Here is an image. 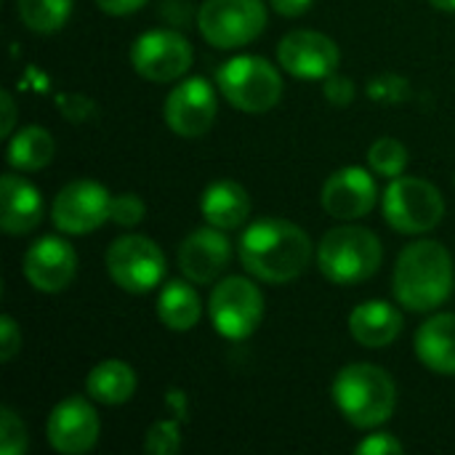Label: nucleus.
Wrapping results in <instances>:
<instances>
[{"label":"nucleus","mask_w":455,"mask_h":455,"mask_svg":"<svg viewBox=\"0 0 455 455\" xmlns=\"http://www.w3.org/2000/svg\"><path fill=\"white\" fill-rule=\"evenodd\" d=\"M312 3H315V0H269V5H272L280 16H288V19L307 13V11L312 8Z\"/></svg>","instance_id":"obj_36"},{"label":"nucleus","mask_w":455,"mask_h":455,"mask_svg":"<svg viewBox=\"0 0 455 455\" xmlns=\"http://www.w3.org/2000/svg\"><path fill=\"white\" fill-rule=\"evenodd\" d=\"M147 216V205L136 192H120L112 195V211H109V221L117 227H136L141 224Z\"/></svg>","instance_id":"obj_30"},{"label":"nucleus","mask_w":455,"mask_h":455,"mask_svg":"<svg viewBox=\"0 0 455 455\" xmlns=\"http://www.w3.org/2000/svg\"><path fill=\"white\" fill-rule=\"evenodd\" d=\"M157 317L173 333L192 331L203 317L200 293L192 288V280H168L157 296Z\"/></svg>","instance_id":"obj_22"},{"label":"nucleus","mask_w":455,"mask_h":455,"mask_svg":"<svg viewBox=\"0 0 455 455\" xmlns=\"http://www.w3.org/2000/svg\"><path fill=\"white\" fill-rule=\"evenodd\" d=\"M0 101H3V125H0V133L3 136H11L13 133V123H16V104H13L11 91H3L0 93Z\"/></svg>","instance_id":"obj_37"},{"label":"nucleus","mask_w":455,"mask_h":455,"mask_svg":"<svg viewBox=\"0 0 455 455\" xmlns=\"http://www.w3.org/2000/svg\"><path fill=\"white\" fill-rule=\"evenodd\" d=\"M429 5L443 13H455V0H429Z\"/></svg>","instance_id":"obj_38"},{"label":"nucleus","mask_w":455,"mask_h":455,"mask_svg":"<svg viewBox=\"0 0 455 455\" xmlns=\"http://www.w3.org/2000/svg\"><path fill=\"white\" fill-rule=\"evenodd\" d=\"M21 349V331L16 325V320L11 315L0 317V360L11 363Z\"/></svg>","instance_id":"obj_33"},{"label":"nucleus","mask_w":455,"mask_h":455,"mask_svg":"<svg viewBox=\"0 0 455 455\" xmlns=\"http://www.w3.org/2000/svg\"><path fill=\"white\" fill-rule=\"evenodd\" d=\"M21 272L35 291L61 293L72 285L77 275V253L64 237L43 235L27 248Z\"/></svg>","instance_id":"obj_14"},{"label":"nucleus","mask_w":455,"mask_h":455,"mask_svg":"<svg viewBox=\"0 0 455 455\" xmlns=\"http://www.w3.org/2000/svg\"><path fill=\"white\" fill-rule=\"evenodd\" d=\"M368 96L381 104H400L411 96V83L395 72H384L368 83Z\"/></svg>","instance_id":"obj_29"},{"label":"nucleus","mask_w":455,"mask_h":455,"mask_svg":"<svg viewBox=\"0 0 455 455\" xmlns=\"http://www.w3.org/2000/svg\"><path fill=\"white\" fill-rule=\"evenodd\" d=\"M232 261V243L224 229L203 227L189 232L179 245V269L187 280L197 285H208L224 275Z\"/></svg>","instance_id":"obj_17"},{"label":"nucleus","mask_w":455,"mask_h":455,"mask_svg":"<svg viewBox=\"0 0 455 455\" xmlns=\"http://www.w3.org/2000/svg\"><path fill=\"white\" fill-rule=\"evenodd\" d=\"M323 93H325V99H328L333 107H347V104L355 101L357 88H355V83H352L347 75L333 72V75H328V77L323 80Z\"/></svg>","instance_id":"obj_31"},{"label":"nucleus","mask_w":455,"mask_h":455,"mask_svg":"<svg viewBox=\"0 0 455 455\" xmlns=\"http://www.w3.org/2000/svg\"><path fill=\"white\" fill-rule=\"evenodd\" d=\"M312 256L315 245L309 235L299 224L275 216L256 219L237 243L243 269L269 285H285L301 277Z\"/></svg>","instance_id":"obj_1"},{"label":"nucleus","mask_w":455,"mask_h":455,"mask_svg":"<svg viewBox=\"0 0 455 455\" xmlns=\"http://www.w3.org/2000/svg\"><path fill=\"white\" fill-rule=\"evenodd\" d=\"M75 0H16L21 24L35 35L59 32L72 16Z\"/></svg>","instance_id":"obj_25"},{"label":"nucleus","mask_w":455,"mask_h":455,"mask_svg":"<svg viewBox=\"0 0 455 455\" xmlns=\"http://www.w3.org/2000/svg\"><path fill=\"white\" fill-rule=\"evenodd\" d=\"M219 93L240 112L261 115L277 107L283 96V77L264 56H235L216 69Z\"/></svg>","instance_id":"obj_5"},{"label":"nucleus","mask_w":455,"mask_h":455,"mask_svg":"<svg viewBox=\"0 0 455 455\" xmlns=\"http://www.w3.org/2000/svg\"><path fill=\"white\" fill-rule=\"evenodd\" d=\"M208 317L229 341L251 339L264 317V293L248 277H224L208 299Z\"/></svg>","instance_id":"obj_9"},{"label":"nucleus","mask_w":455,"mask_h":455,"mask_svg":"<svg viewBox=\"0 0 455 455\" xmlns=\"http://www.w3.org/2000/svg\"><path fill=\"white\" fill-rule=\"evenodd\" d=\"M405 451V445L389 435V432H376V435H368L365 440L357 443L355 453L357 455H397Z\"/></svg>","instance_id":"obj_32"},{"label":"nucleus","mask_w":455,"mask_h":455,"mask_svg":"<svg viewBox=\"0 0 455 455\" xmlns=\"http://www.w3.org/2000/svg\"><path fill=\"white\" fill-rule=\"evenodd\" d=\"M149 0H96V5L109 13V16H128V13H136L139 8H144Z\"/></svg>","instance_id":"obj_35"},{"label":"nucleus","mask_w":455,"mask_h":455,"mask_svg":"<svg viewBox=\"0 0 455 455\" xmlns=\"http://www.w3.org/2000/svg\"><path fill=\"white\" fill-rule=\"evenodd\" d=\"M101 421L96 408L85 397H67L61 400L45 424L48 443L56 453L61 455H83L93 451L99 443Z\"/></svg>","instance_id":"obj_16"},{"label":"nucleus","mask_w":455,"mask_h":455,"mask_svg":"<svg viewBox=\"0 0 455 455\" xmlns=\"http://www.w3.org/2000/svg\"><path fill=\"white\" fill-rule=\"evenodd\" d=\"M416 357L437 376H455V315H432L416 331Z\"/></svg>","instance_id":"obj_20"},{"label":"nucleus","mask_w":455,"mask_h":455,"mask_svg":"<svg viewBox=\"0 0 455 455\" xmlns=\"http://www.w3.org/2000/svg\"><path fill=\"white\" fill-rule=\"evenodd\" d=\"M408 147L395 139V136H381L371 144L368 149V165L376 176H384V179H397L405 173L408 168Z\"/></svg>","instance_id":"obj_26"},{"label":"nucleus","mask_w":455,"mask_h":455,"mask_svg":"<svg viewBox=\"0 0 455 455\" xmlns=\"http://www.w3.org/2000/svg\"><path fill=\"white\" fill-rule=\"evenodd\" d=\"M384 264V245L376 232L360 224H341L323 235L317 248V267L333 285H360L371 280Z\"/></svg>","instance_id":"obj_4"},{"label":"nucleus","mask_w":455,"mask_h":455,"mask_svg":"<svg viewBox=\"0 0 455 455\" xmlns=\"http://www.w3.org/2000/svg\"><path fill=\"white\" fill-rule=\"evenodd\" d=\"M320 203L328 216L339 221H355L368 216L379 203V184L371 171L347 165L333 171L320 192Z\"/></svg>","instance_id":"obj_15"},{"label":"nucleus","mask_w":455,"mask_h":455,"mask_svg":"<svg viewBox=\"0 0 455 455\" xmlns=\"http://www.w3.org/2000/svg\"><path fill=\"white\" fill-rule=\"evenodd\" d=\"M53 152H56L53 136L43 125H24L16 133H11L8 165L21 173H35L53 160Z\"/></svg>","instance_id":"obj_24"},{"label":"nucleus","mask_w":455,"mask_h":455,"mask_svg":"<svg viewBox=\"0 0 455 455\" xmlns=\"http://www.w3.org/2000/svg\"><path fill=\"white\" fill-rule=\"evenodd\" d=\"M200 213L211 227L232 232L243 227L251 216V195L243 184L232 179H219L205 187L200 197Z\"/></svg>","instance_id":"obj_21"},{"label":"nucleus","mask_w":455,"mask_h":455,"mask_svg":"<svg viewBox=\"0 0 455 455\" xmlns=\"http://www.w3.org/2000/svg\"><path fill=\"white\" fill-rule=\"evenodd\" d=\"M181 451V416L163 419L147 429L144 453L147 455H176Z\"/></svg>","instance_id":"obj_27"},{"label":"nucleus","mask_w":455,"mask_h":455,"mask_svg":"<svg viewBox=\"0 0 455 455\" xmlns=\"http://www.w3.org/2000/svg\"><path fill=\"white\" fill-rule=\"evenodd\" d=\"M197 27L213 48H243L267 29V5L261 0H205Z\"/></svg>","instance_id":"obj_8"},{"label":"nucleus","mask_w":455,"mask_h":455,"mask_svg":"<svg viewBox=\"0 0 455 455\" xmlns=\"http://www.w3.org/2000/svg\"><path fill=\"white\" fill-rule=\"evenodd\" d=\"M59 107H61V112H64L72 123H83L85 117H91V112H96L93 101H88V99H83V96H77V93H69V96L59 99Z\"/></svg>","instance_id":"obj_34"},{"label":"nucleus","mask_w":455,"mask_h":455,"mask_svg":"<svg viewBox=\"0 0 455 455\" xmlns=\"http://www.w3.org/2000/svg\"><path fill=\"white\" fill-rule=\"evenodd\" d=\"M43 221V195L16 173L0 181V229L5 235H29Z\"/></svg>","instance_id":"obj_18"},{"label":"nucleus","mask_w":455,"mask_h":455,"mask_svg":"<svg viewBox=\"0 0 455 455\" xmlns=\"http://www.w3.org/2000/svg\"><path fill=\"white\" fill-rule=\"evenodd\" d=\"M27 427L13 408L0 411V455H21L27 451Z\"/></svg>","instance_id":"obj_28"},{"label":"nucleus","mask_w":455,"mask_h":455,"mask_svg":"<svg viewBox=\"0 0 455 455\" xmlns=\"http://www.w3.org/2000/svg\"><path fill=\"white\" fill-rule=\"evenodd\" d=\"M381 211L395 232L424 235L440 227L445 216V200L432 181L419 176H397L389 179V187L384 189Z\"/></svg>","instance_id":"obj_6"},{"label":"nucleus","mask_w":455,"mask_h":455,"mask_svg":"<svg viewBox=\"0 0 455 455\" xmlns=\"http://www.w3.org/2000/svg\"><path fill=\"white\" fill-rule=\"evenodd\" d=\"M349 333L368 349H384L403 333V312L381 299L363 301L349 315Z\"/></svg>","instance_id":"obj_19"},{"label":"nucleus","mask_w":455,"mask_h":455,"mask_svg":"<svg viewBox=\"0 0 455 455\" xmlns=\"http://www.w3.org/2000/svg\"><path fill=\"white\" fill-rule=\"evenodd\" d=\"M131 64L149 83H171L184 77L195 64L192 43L176 29H149L131 45Z\"/></svg>","instance_id":"obj_10"},{"label":"nucleus","mask_w":455,"mask_h":455,"mask_svg":"<svg viewBox=\"0 0 455 455\" xmlns=\"http://www.w3.org/2000/svg\"><path fill=\"white\" fill-rule=\"evenodd\" d=\"M453 184H455V176H453Z\"/></svg>","instance_id":"obj_39"},{"label":"nucleus","mask_w":455,"mask_h":455,"mask_svg":"<svg viewBox=\"0 0 455 455\" xmlns=\"http://www.w3.org/2000/svg\"><path fill=\"white\" fill-rule=\"evenodd\" d=\"M339 413L355 429L384 427L397 408L395 379L373 363H352L341 368L331 387Z\"/></svg>","instance_id":"obj_3"},{"label":"nucleus","mask_w":455,"mask_h":455,"mask_svg":"<svg viewBox=\"0 0 455 455\" xmlns=\"http://www.w3.org/2000/svg\"><path fill=\"white\" fill-rule=\"evenodd\" d=\"M112 195L93 179H75L64 184L51 205V221L64 235H88L109 221Z\"/></svg>","instance_id":"obj_11"},{"label":"nucleus","mask_w":455,"mask_h":455,"mask_svg":"<svg viewBox=\"0 0 455 455\" xmlns=\"http://www.w3.org/2000/svg\"><path fill=\"white\" fill-rule=\"evenodd\" d=\"M107 275L120 291L128 293H149L163 285L168 261L163 248L144 235H123L117 237L104 256Z\"/></svg>","instance_id":"obj_7"},{"label":"nucleus","mask_w":455,"mask_h":455,"mask_svg":"<svg viewBox=\"0 0 455 455\" xmlns=\"http://www.w3.org/2000/svg\"><path fill=\"white\" fill-rule=\"evenodd\" d=\"M280 67L299 80H325L339 69L341 51L333 37L317 29H293L277 45Z\"/></svg>","instance_id":"obj_13"},{"label":"nucleus","mask_w":455,"mask_h":455,"mask_svg":"<svg viewBox=\"0 0 455 455\" xmlns=\"http://www.w3.org/2000/svg\"><path fill=\"white\" fill-rule=\"evenodd\" d=\"M455 269L451 251L437 240L405 245L395 264L392 291L408 312H435L453 296Z\"/></svg>","instance_id":"obj_2"},{"label":"nucleus","mask_w":455,"mask_h":455,"mask_svg":"<svg viewBox=\"0 0 455 455\" xmlns=\"http://www.w3.org/2000/svg\"><path fill=\"white\" fill-rule=\"evenodd\" d=\"M219 112V99L213 85L205 77H187L181 80L163 104L165 125L181 139H200L205 136Z\"/></svg>","instance_id":"obj_12"},{"label":"nucleus","mask_w":455,"mask_h":455,"mask_svg":"<svg viewBox=\"0 0 455 455\" xmlns=\"http://www.w3.org/2000/svg\"><path fill=\"white\" fill-rule=\"evenodd\" d=\"M85 395L101 405H123L136 395V373L123 360H104L91 368Z\"/></svg>","instance_id":"obj_23"}]
</instances>
